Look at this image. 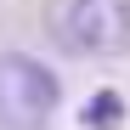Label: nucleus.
Segmentation results:
<instances>
[{"instance_id": "obj_1", "label": "nucleus", "mask_w": 130, "mask_h": 130, "mask_svg": "<svg viewBox=\"0 0 130 130\" xmlns=\"http://www.w3.org/2000/svg\"><path fill=\"white\" fill-rule=\"evenodd\" d=\"M45 34L68 57H130V0H51Z\"/></svg>"}, {"instance_id": "obj_2", "label": "nucleus", "mask_w": 130, "mask_h": 130, "mask_svg": "<svg viewBox=\"0 0 130 130\" xmlns=\"http://www.w3.org/2000/svg\"><path fill=\"white\" fill-rule=\"evenodd\" d=\"M62 107V85L40 57L0 51V130H51Z\"/></svg>"}, {"instance_id": "obj_3", "label": "nucleus", "mask_w": 130, "mask_h": 130, "mask_svg": "<svg viewBox=\"0 0 130 130\" xmlns=\"http://www.w3.org/2000/svg\"><path fill=\"white\" fill-rule=\"evenodd\" d=\"M79 124H85V130H119V124H124V96H119V91H96L91 102L79 107Z\"/></svg>"}]
</instances>
